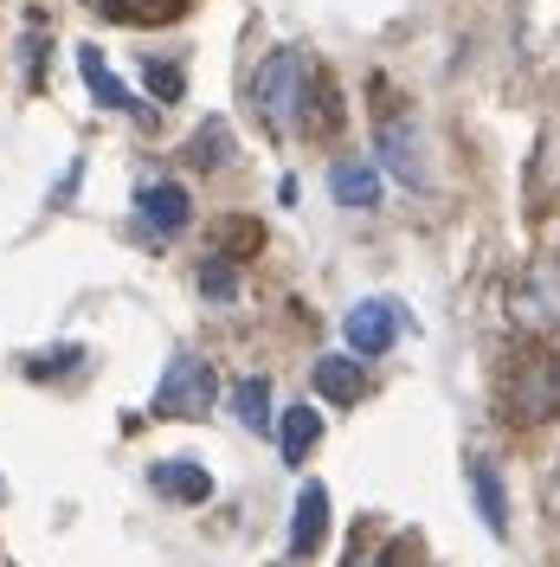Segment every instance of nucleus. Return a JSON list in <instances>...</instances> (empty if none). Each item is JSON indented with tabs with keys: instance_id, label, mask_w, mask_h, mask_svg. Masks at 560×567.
<instances>
[{
	"instance_id": "nucleus-1",
	"label": "nucleus",
	"mask_w": 560,
	"mask_h": 567,
	"mask_svg": "<svg viewBox=\"0 0 560 567\" xmlns=\"http://www.w3.org/2000/svg\"><path fill=\"white\" fill-rule=\"evenodd\" d=\"M310 97H315V78H310V59L303 52H271L265 65H258V78H251V104H258V116H265V130H278V136H290L303 116H310Z\"/></svg>"
},
{
	"instance_id": "nucleus-2",
	"label": "nucleus",
	"mask_w": 560,
	"mask_h": 567,
	"mask_svg": "<svg viewBox=\"0 0 560 567\" xmlns=\"http://www.w3.org/2000/svg\"><path fill=\"white\" fill-rule=\"evenodd\" d=\"M155 406L168 420H200L212 406V361L194 349H180L168 368H162V388H155Z\"/></svg>"
},
{
	"instance_id": "nucleus-3",
	"label": "nucleus",
	"mask_w": 560,
	"mask_h": 567,
	"mask_svg": "<svg viewBox=\"0 0 560 567\" xmlns=\"http://www.w3.org/2000/svg\"><path fill=\"white\" fill-rule=\"evenodd\" d=\"M509 310H516V322H522L528 336H554L560 329V271H548V265L522 271V278L509 284Z\"/></svg>"
},
{
	"instance_id": "nucleus-4",
	"label": "nucleus",
	"mask_w": 560,
	"mask_h": 567,
	"mask_svg": "<svg viewBox=\"0 0 560 567\" xmlns=\"http://www.w3.org/2000/svg\"><path fill=\"white\" fill-rule=\"evenodd\" d=\"M400 322L406 317H400L386 297H361L349 317H342V336H349L354 354H386L393 349V336H400Z\"/></svg>"
},
{
	"instance_id": "nucleus-5",
	"label": "nucleus",
	"mask_w": 560,
	"mask_h": 567,
	"mask_svg": "<svg viewBox=\"0 0 560 567\" xmlns=\"http://www.w3.org/2000/svg\"><path fill=\"white\" fill-rule=\"evenodd\" d=\"M548 413H560V361H528L522 381L509 388V420H548Z\"/></svg>"
},
{
	"instance_id": "nucleus-6",
	"label": "nucleus",
	"mask_w": 560,
	"mask_h": 567,
	"mask_svg": "<svg viewBox=\"0 0 560 567\" xmlns=\"http://www.w3.org/2000/svg\"><path fill=\"white\" fill-rule=\"evenodd\" d=\"M381 162L406 187H425V148H419V123L413 116H386L381 123Z\"/></svg>"
},
{
	"instance_id": "nucleus-7",
	"label": "nucleus",
	"mask_w": 560,
	"mask_h": 567,
	"mask_svg": "<svg viewBox=\"0 0 560 567\" xmlns=\"http://www.w3.org/2000/svg\"><path fill=\"white\" fill-rule=\"evenodd\" d=\"M322 535H329V491H322V484H303V491H297V509H290V555H297V561L315 555Z\"/></svg>"
},
{
	"instance_id": "nucleus-8",
	"label": "nucleus",
	"mask_w": 560,
	"mask_h": 567,
	"mask_svg": "<svg viewBox=\"0 0 560 567\" xmlns=\"http://www.w3.org/2000/svg\"><path fill=\"white\" fill-rule=\"evenodd\" d=\"M464 477H470V496H477V516H484V529H490V535H509V491H502L496 464H490V458H464Z\"/></svg>"
},
{
	"instance_id": "nucleus-9",
	"label": "nucleus",
	"mask_w": 560,
	"mask_h": 567,
	"mask_svg": "<svg viewBox=\"0 0 560 567\" xmlns=\"http://www.w3.org/2000/svg\"><path fill=\"white\" fill-rule=\"evenodd\" d=\"M136 213L155 233H180L194 200H187V187H175V181H148V187H136Z\"/></svg>"
},
{
	"instance_id": "nucleus-10",
	"label": "nucleus",
	"mask_w": 560,
	"mask_h": 567,
	"mask_svg": "<svg viewBox=\"0 0 560 567\" xmlns=\"http://www.w3.org/2000/svg\"><path fill=\"white\" fill-rule=\"evenodd\" d=\"M148 484L168 496V503H207L212 496V477L194 458H162L155 471H148Z\"/></svg>"
},
{
	"instance_id": "nucleus-11",
	"label": "nucleus",
	"mask_w": 560,
	"mask_h": 567,
	"mask_svg": "<svg viewBox=\"0 0 560 567\" xmlns=\"http://www.w3.org/2000/svg\"><path fill=\"white\" fill-rule=\"evenodd\" d=\"M315 393H322V400H335V406H354V400L367 393L361 361H349V354H322V361H315Z\"/></svg>"
},
{
	"instance_id": "nucleus-12",
	"label": "nucleus",
	"mask_w": 560,
	"mask_h": 567,
	"mask_svg": "<svg viewBox=\"0 0 560 567\" xmlns=\"http://www.w3.org/2000/svg\"><path fill=\"white\" fill-rule=\"evenodd\" d=\"M77 71H84V84H91V97H97L104 110H129V116L142 110L136 97H129V91L116 84V71L104 65V52H97V45H84V52H77Z\"/></svg>"
},
{
	"instance_id": "nucleus-13",
	"label": "nucleus",
	"mask_w": 560,
	"mask_h": 567,
	"mask_svg": "<svg viewBox=\"0 0 560 567\" xmlns=\"http://www.w3.org/2000/svg\"><path fill=\"white\" fill-rule=\"evenodd\" d=\"M315 439H322V413L315 406H290L278 420V445H283V464H303L315 452Z\"/></svg>"
},
{
	"instance_id": "nucleus-14",
	"label": "nucleus",
	"mask_w": 560,
	"mask_h": 567,
	"mask_svg": "<svg viewBox=\"0 0 560 567\" xmlns=\"http://www.w3.org/2000/svg\"><path fill=\"white\" fill-rule=\"evenodd\" d=\"M329 187H335L342 207H381V175L367 162H335L329 168Z\"/></svg>"
},
{
	"instance_id": "nucleus-15",
	"label": "nucleus",
	"mask_w": 560,
	"mask_h": 567,
	"mask_svg": "<svg viewBox=\"0 0 560 567\" xmlns=\"http://www.w3.org/2000/svg\"><path fill=\"white\" fill-rule=\"evenodd\" d=\"M232 420L246 425V432H265V425H271V381H265V374H246V381L232 388Z\"/></svg>"
},
{
	"instance_id": "nucleus-16",
	"label": "nucleus",
	"mask_w": 560,
	"mask_h": 567,
	"mask_svg": "<svg viewBox=\"0 0 560 567\" xmlns=\"http://www.w3.org/2000/svg\"><path fill=\"white\" fill-rule=\"evenodd\" d=\"M194 162H200V168L232 162V130H226V116H207V123H200V148H194Z\"/></svg>"
},
{
	"instance_id": "nucleus-17",
	"label": "nucleus",
	"mask_w": 560,
	"mask_h": 567,
	"mask_svg": "<svg viewBox=\"0 0 560 567\" xmlns=\"http://www.w3.org/2000/svg\"><path fill=\"white\" fill-rule=\"evenodd\" d=\"M77 361H84V349H77V342H59V349H52V354H27L20 368H27L33 381H59V374H71Z\"/></svg>"
},
{
	"instance_id": "nucleus-18",
	"label": "nucleus",
	"mask_w": 560,
	"mask_h": 567,
	"mask_svg": "<svg viewBox=\"0 0 560 567\" xmlns=\"http://www.w3.org/2000/svg\"><path fill=\"white\" fill-rule=\"evenodd\" d=\"M142 84L155 91V104H180V84H187V78H180V65H168V59H148V65H142Z\"/></svg>"
},
{
	"instance_id": "nucleus-19",
	"label": "nucleus",
	"mask_w": 560,
	"mask_h": 567,
	"mask_svg": "<svg viewBox=\"0 0 560 567\" xmlns=\"http://www.w3.org/2000/svg\"><path fill=\"white\" fill-rule=\"evenodd\" d=\"M200 290H207L212 303H232V297H239V271H232L226 258H207V265H200Z\"/></svg>"
},
{
	"instance_id": "nucleus-20",
	"label": "nucleus",
	"mask_w": 560,
	"mask_h": 567,
	"mask_svg": "<svg viewBox=\"0 0 560 567\" xmlns=\"http://www.w3.org/2000/svg\"><path fill=\"white\" fill-rule=\"evenodd\" d=\"M548 516L560 523V452H554V464H548Z\"/></svg>"
},
{
	"instance_id": "nucleus-21",
	"label": "nucleus",
	"mask_w": 560,
	"mask_h": 567,
	"mask_svg": "<svg viewBox=\"0 0 560 567\" xmlns=\"http://www.w3.org/2000/svg\"><path fill=\"white\" fill-rule=\"evenodd\" d=\"M354 567H386V561H354Z\"/></svg>"
}]
</instances>
